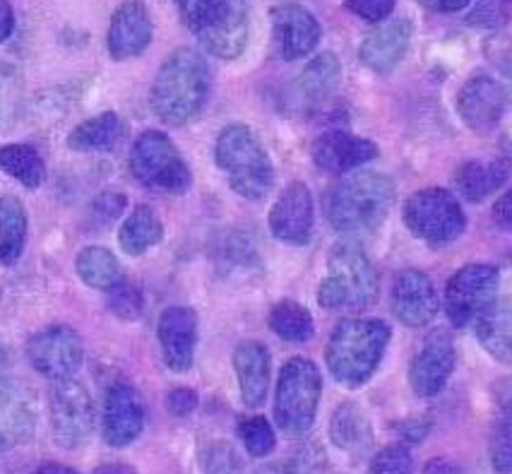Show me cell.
Segmentation results:
<instances>
[{"label": "cell", "mask_w": 512, "mask_h": 474, "mask_svg": "<svg viewBox=\"0 0 512 474\" xmlns=\"http://www.w3.org/2000/svg\"><path fill=\"white\" fill-rule=\"evenodd\" d=\"M210 65L195 49H178L166 58L152 85V111L166 126H186L200 114L210 94Z\"/></svg>", "instance_id": "1"}, {"label": "cell", "mask_w": 512, "mask_h": 474, "mask_svg": "<svg viewBox=\"0 0 512 474\" xmlns=\"http://www.w3.org/2000/svg\"><path fill=\"white\" fill-rule=\"evenodd\" d=\"M395 181L378 171L356 174L339 181L325 195V217L339 234H371L385 222L395 203Z\"/></svg>", "instance_id": "2"}, {"label": "cell", "mask_w": 512, "mask_h": 474, "mask_svg": "<svg viewBox=\"0 0 512 474\" xmlns=\"http://www.w3.org/2000/svg\"><path fill=\"white\" fill-rule=\"evenodd\" d=\"M390 342V328L383 321H342L332 330L325 347L327 369L347 388L371 381Z\"/></svg>", "instance_id": "3"}, {"label": "cell", "mask_w": 512, "mask_h": 474, "mask_svg": "<svg viewBox=\"0 0 512 474\" xmlns=\"http://www.w3.org/2000/svg\"><path fill=\"white\" fill-rule=\"evenodd\" d=\"M214 159L229 179V186L248 200L265 198L275 183L270 154L246 123H231L219 133Z\"/></svg>", "instance_id": "4"}, {"label": "cell", "mask_w": 512, "mask_h": 474, "mask_svg": "<svg viewBox=\"0 0 512 474\" xmlns=\"http://www.w3.org/2000/svg\"><path fill=\"white\" fill-rule=\"evenodd\" d=\"M378 296L371 260L354 241H339L327 256V277L320 284V306L330 311H363Z\"/></svg>", "instance_id": "5"}, {"label": "cell", "mask_w": 512, "mask_h": 474, "mask_svg": "<svg viewBox=\"0 0 512 474\" xmlns=\"http://www.w3.org/2000/svg\"><path fill=\"white\" fill-rule=\"evenodd\" d=\"M320 371L308 359H289L279 373L275 395V419L279 431L299 438L311 429L320 402Z\"/></svg>", "instance_id": "6"}, {"label": "cell", "mask_w": 512, "mask_h": 474, "mask_svg": "<svg viewBox=\"0 0 512 474\" xmlns=\"http://www.w3.org/2000/svg\"><path fill=\"white\" fill-rule=\"evenodd\" d=\"M130 174L142 186L166 193H186L193 183L186 159L162 130H145L130 150Z\"/></svg>", "instance_id": "7"}, {"label": "cell", "mask_w": 512, "mask_h": 474, "mask_svg": "<svg viewBox=\"0 0 512 474\" xmlns=\"http://www.w3.org/2000/svg\"><path fill=\"white\" fill-rule=\"evenodd\" d=\"M402 217L416 239L431 246L452 244L455 239H460L464 224H467L460 203L443 188H424V191L414 193L404 203Z\"/></svg>", "instance_id": "8"}, {"label": "cell", "mask_w": 512, "mask_h": 474, "mask_svg": "<svg viewBox=\"0 0 512 474\" xmlns=\"http://www.w3.org/2000/svg\"><path fill=\"white\" fill-rule=\"evenodd\" d=\"M51 431L56 446L80 450L94 431V402L82 383L65 378L51 390Z\"/></svg>", "instance_id": "9"}, {"label": "cell", "mask_w": 512, "mask_h": 474, "mask_svg": "<svg viewBox=\"0 0 512 474\" xmlns=\"http://www.w3.org/2000/svg\"><path fill=\"white\" fill-rule=\"evenodd\" d=\"M500 275L493 265H464L452 275L445 287V313L455 328H467L479 321L493 301L498 299Z\"/></svg>", "instance_id": "10"}, {"label": "cell", "mask_w": 512, "mask_h": 474, "mask_svg": "<svg viewBox=\"0 0 512 474\" xmlns=\"http://www.w3.org/2000/svg\"><path fill=\"white\" fill-rule=\"evenodd\" d=\"M27 357L44 378L65 381V378H73V373L80 371L82 359H85V347H82L80 335L73 328L53 325V328H46L29 337Z\"/></svg>", "instance_id": "11"}, {"label": "cell", "mask_w": 512, "mask_h": 474, "mask_svg": "<svg viewBox=\"0 0 512 474\" xmlns=\"http://www.w3.org/2000/svg\"><path fill=\"white\" fill-rule=\"evenodd\" d=\"M39 402L34 388L20 378H0V453L32 438L37 429Z\"/></svg>", "instance_id": "12"}, {"label": "cell", "mask_w": 512, "mask_h": 474, "mask_svg": "<svg viewBox=\"0 0 512 474\" xmlns=\"http://www.w3.org/2000/svg\"><path fill=\"white\" fill-rule=\"evenodd\" d=\"M272 44L284 61H301L313 53L320 41V22L299 3H284L272 8Z\"/></svg>", "instance_id": "13"}, {"label": "cell", "mask_w": 512, "mask_h": 474, "mask_svg": "<svg viewBox=\"0 0 512 474\" xmlns=\"http://www.w3.org/2000/svg\"><path fill=\"white\" fill-rule=\"evenodd\" d=\"M313 195L308 191L306 183L294 181L284 188L277 203L272 205L270 231L275 239L289 246H303L311 241L313 234Z\"/></svg>", "instance_id": "14"}, {"label": "cell", "mask_w": 512, "mask_h": 474, "mask_svg": "<svg viewBox=\"0 0 512 474\" xmlns=\"http://www.w3.org/2000/svg\"><path fill=\"white\" fill-rule=\"evenodd\" d=\"M104 441L113 448L130 446L145 429V405L130 383H113L104 398Z\"/></svg>", "instance_id": "15"}, {"label": "cell", "mask_w": 512, "mask_h": 474, "mask_svg": "<svg viewBox=\"0 0 512 474\" xmlns=\"http://www.w3.org/2000/svg\"><path fill=\"white\" fill-rule=\"evenodd\" d=\"M508 94L496 80L486 75H476L457 94V114L464 126L474 133L486 135L498 128L500 118L505 114Z\"/></svg>", "instance_id": "16"}, {"label": "cell", "mask_w": 512, "mask_h": 474, "mask_svg": "<svg viewBox=\"0 0 512 474\" xmlns=\"http://www.w3.org/2000/svg\"><path fill=\"white\" fill-rule=\"evenodd\" d=\"M154 25L147 5L142 0H125L111 15L106 46L113 61H130L152 44Z\"/></svg>", "instance_id": "17"}, {"label": "cell", "mask_w": 512, "mask_h": 474, "mask_svg": "<svg viewBox=\"0 0 512 474\" xmlns=\"http://www.w3.org/2000/svg\"><path fill=\"white\" fill-rule=\"evenodd\" d=\"M440 299L431 277L421 270H402L392 287V311L407 328H424L436 318Z\"/></svg>", "instance_id": "18"}, {"label": "cell", "mask_w": 512, "mask_h": 474, "mask_svg": "<svg viewBox=\"0 0 512 474\" xmlns=\"http://www.w3.org/2000/svg\"><path fill=\"white\" fill-rule=\"evenodd\" d=\"M159 345H162L164 364L174 373L190 371L198 347V316L193 308H166L157 325Z\"/></svg>", "instance_id": "19"}, {"label": "cell", "mask_w": 512, "mask_h": 474, "mask_svg": "<svg viewBox=\"0 0 512 474\" xmlns=\"http://www.w3.org/2000/svg\"><path fill=\"white\" fill-rule=\"evenodd\" d=\"M250 37V17L246 0H224L222 10L214 17V22L205 32L200 34L198 41L205 46L207 53L224 58H238L246 51Z\"/></svg>", "instance_id": "20"}, {"label": "cell", "mask_w": 512, "mask_h": 474, "mask_svg": "<svg viewBox=\"0 0 512 474\" xmlns=\"http://www.w3.org/2000/svg\"><path fill=\"white\" fill-rule=\"evenodd\" d=\"M455 369V347L440 333L431 337L409 366V385L419 398H436L450 381Z\"/></svg>", "instance_id": "21"}, {"label": "cell", "mask_w": 512, "mask_h": 474, "mask_svg": "<svg viewBox=\"0 0 512 474\" xmlns=\"http://www.w3.org/2000/svg\"><path fill=\"white\" fill-rule=\"evenodd\" d=\"M414 37V25L409 20H392L385 25L375 27L366 39L361 41V61L373 73L388 75L402 58L407 56L409 44Z\"/></svg>", "instance_id": "22"}, {"label": "cell", "mask_w": 512, "mask_h": 474, "mask_svg": "<svg viewBox=\"0 0 512 474\" xmlns=\"http://www.w3.org/2000/svg\"><path fill=\"white\" fill-rule=\"evenodd\" d=\"M378 157L375 142L356 135L344 133V130H327L313 145V159L327 174H347V171L361 167Z\"/></svg>", "instance_id": "23"}, {"label": "cell", "mask_w": 512, "mask_h": 474, "mask_svg": "<svg viewBox=\"0 0 512 474\" xmlns=\"http://www.w3.org/2000/svg\"><path fill=\"white\" fill-rule=\"evenodd\" d=\"M270 349L263 342H241L234 352V369L241 385V398L250 410L263 407L270 390Z\"/></svg>", "instance_id": "24"}, {"label": "cell", "mask_w": 512, "mask_h": 474, "mask_svg": "<svg viewBox=\"0 0 512 474\" xmlns=\"http://www.w3.org/2000/svg\"><path fill=\"white\" fill-rule=\"evenodd\" d=\"M512 162L505 157L491 159V162H481V159H469L460 164L455 171L457 191H460L469 203H484L488 195H493L510 179Z\"/></svg>", "instance_id": "25"}, {"label": "cell", "mask_w": 512, "mask_h": 474, "mask_svg": "<svg viewBox=\"0 0 512 474\" xmlns=\"http://www.w3.org/2000/svg\"><path fill=\"white\" fill-rule=\"evenodd\" d=\"M481 347L500 364H512V296H498L476 321Z\"/></svg>", "instance_id": "26"}, {"label": "cell", "mask_w": 512, "mask_h": 474, "mask_svg": "<svg viewBox=\"0 0 512 474\" xmlns=\"http://www.w3.org/2000/svg\"><path fill=\"white\" fill-rule=\"evenodd\" d=\"M125 135H128V128H125L123 118L113 111H106V114L87 118L70 130L68 147L75 152H104L123 142Z\"/></svg>", "instance_id": "27"}, {"label": "cell", "mask_w": 512, "mask_h": 474, "mask_svg": "<svg viewBox=\"0 0 512 474\" xmlns=\"http://www.w3.org/2000/svg\"><path fill=\"white\" fill-rule=\"evenodd\" d=\"M162 239H164L162 219H159L157 212L147 205L135 207V210L130 212V217L121 224V231H118V244H121L123 251L133 258L147 253Z\"/></svg>", "instance_id": "28"}, {"label": "cell", "mask_w": 512, "mask_h": 474, "mask_svg": "<svg viewBox=\"0 0 512 474\" xmlns=\"http://www.w3.org/2000/svg\"><path fill=\"white\" fill-rule=\"evenodd\" d=\"M75 270L87 287L104 289V292H111L113 287L125 282L123 265L118 263V258L104 246L82 248L80 256L75 260Z\"/></svg>", "instance_id": "29"}, {"label": "cell", "mask_w": 512, "mask_h": 474, "mask_svg": "<svg viewBox=\"0 0 512 474\" xmlns=\"http://www.w3.org/2000/svg\"><path fill=\"white\" fill-rule=\"evenodd\" d=\"M339 80H342V65L335 53H320L303 68L299 77V92L308 104H323L337 92Z\"/></svg>", "instance_id": "30"}, {"label": "cell", "mask_w": 512, "mask_h": 474, "mask_svg": "<svg viewBox=\"0 0 512 474\" xmlns=\"http://www.w3.org/2000/svg\"><path fill=\"white\" fill-rule=\"evenodd\" d=\"M330 436L337 448L347 450V453H361V450H366L373 441L371 422H368L359 405L344 402V405H339L335 414H332Z\"/></svg>", "instance_id": "31"}, {"label": "cell", "mask_w": 512, "mask_h": 474, "mask_svg": "<svg viewBox=\"0 0 512 474\" xmlns=\"http://www.w3.org/2000/svg\"><path fill=\"white\" fill-rule=\"evenodd\" d=\"M27 210L13 195L0 198V265H13L25 251Z\"/></svg>", "instance_id": "32"}, {"label": "cell", "mask_w": 512, "mask_h": 474, "mask_svg": "<svg viewBox=\"0 0 512 474\" xmlns=\"http://www.w3.org/2000/svg\"><path fill=\"white\" fill-rule=\"evenodd\" d=\"M0 169L25 188H39L46 181V164L37 147L5 145L0 147Z\"/></svg>", "instance_id": "33"}, {"label": "cell", "mask_w": 512, "mask_h": 474, "mask_svg": "<svg viewBox=\"0 0 512 474\" xmlns=\"http://www.w3.org/2000/svg\"><path fill=\"white\" fill-rule=\"evenodd\" d=\"M272 333L287 342H308L315 333L313 316L306 306L296 301H279L270 311Z\"/></svg>", "instance_id": "34"}, {"label": "cell", "mask_w": 512, "mask_h": 474, "mask_svg": "<svg viewBox=\"0 0 512 474\" xmlns=\"http://www.w3.org/2000/svg\"><path fill=\"white\" fill-rule=\"evenodd\" d=\"M22 109V73L10 61H0V135L15 128Z\"/></svg>", "instance_id": "35"}, {"label": "cell", "mask_w": 512, "mask_h": 474, "mask_svg": "<svg viewBox=\"0 0 512 474\" xmlns=\"http://www.w3.org/2000/svg\"><path fill=\"white\" fill-rule=\"evenodd\" d=\"M238 434L243 438V446L253 458H265L277 446L275 429L265 417H248L238 424Z\"/></svg>", "instance_id": "36"}, {"label": "cell", "mask_w": 512, "mask_h": 474, "mask_svg": "<svg viewBox=\"0 0 512 474\" xmlns=\"http://www.w3.org/2000/svg\"><path fill=\"white\" fill-rule=\"evenodd\" d=\"M491 434V462L498 474H512V410H498Z\"/></svg>", "instance_id": "37"}, {"label": "cell", "mask_w": 512, "mask_h": 474, "mask_svg": "<svg viewBox=\"0 0 512 474\" xmlns=\"http://www.w3.org/2000/svg\"><path fill=\"white\" fill-rule=\"evenodd\" d=\"M512 20V0H474L467 25L476 29H503Z\"/></svg>", "instance_id": "38"}, {"label": "cell", "mask_w": 512, "mask_h": 474, "mask_svg": "<svg viewBox=\"0 0 512 474\" xmlns=\"http://www.w3.org/2000/svg\"><path fill=\"white\" fill-rule=\"evenodd\" d=\"M174 3L183 25H186L195 37H200V34L212 25V20L217 17L224 0H174Z\"/></svg>", "instance_id": "39"}, {"label": "cell", "mask_w": 512, "mask_h": 474, "mask_svg": "<svg viewBox=\"0 0 512 474\" xmlns=\"http://www.w3.org/2000/svg\"><path fill=\"white\" fill-rule=\"evenodd\" d=\"M202 470H205V474H246V465H243L241 455L231 443L217 441L205 450Z\"/></svg>", "instance_id": "40"}, {"label": "cell", "mask_w": 512, "mask_h": 474, "mask_svg": "<svg viewBox=\"0 0 512 474\" xmlns=\"http://www.w3.org/2000/svg\"><path fill=\"white\" fill-rule=\"evenodd\" d=\"M325 467L327 458L323 446L315 441H308L301 443V446L289 455L287 462L282 465V470L287 474H325Z\"/></svg>", "instance_id": "41"}, {"label": "cell", "mask_w": 512, "mask_h": 474, "mask_svg": "<svg viewBox=\"0 0 512 474\" xmlns=\"http://www.w3.org/2000/svg\"><path fill=\"white\" fill-rule=\"evenodd\" d=\"M219 263L226 270H253L258 265V253L243 234H231L219 251Z\"/></svg>", "instance_id": "42"}, {"label": "cell", "mask_w": 512, "mask_h": 474, "mask_svg": "<svg viewBox=\"0 0 512 474\" xmlns=\"http://www.w3.org/2000/svg\"><path fill=\"white\" fill-rule=\"evenodd\" d=\"M109 308L123 321H138L142 316V308H145V299H142L138 287L121 282L109 292Z\"/></svg>", "instance_id": "43"}, {"label": "cell", "mask_w": 512, "mask_h": 474, "mask_svg": "<svg viewBox=\"0 0 512 474\" xmlns=\"http://www.w3.org/2000/svg\"><path fill=\"white\" fill-rule=\"evenodd\" d=\"M371 474H414V460L404 446H388L373 458Z\"/></svg>", "instance_id": "44"}, {"label": "cell", "mask_w": 512, "mask_h": 474, "mask_svg": "<svg viewBox=\"0 0 512 474\" xmlns=\"http://www.w3.org/2000/svg\"><path fill=\"white\" fill-rule=\"evenodd\" d=\"M125 210V195L116 191H106L94 198L92 203V217L97 224H111L118 219Z\"/></svg>", "instance_id": "45"}, {"label": "cell", "mask_w": 512, "mask_h": 474, "mask_svg": "<svg viewBox=\"0 0 512 474\" xmlns=\"http://www.w3.org/2000/svg\"><path fill=\"white\" fill-rule=\"evenodd\" d=\"M395 3L397 0H347V10L349 13L359 15L361 20L366 22H383L385 17L392 15V10H395Z\"/></svg>", "instance_id": "46"}, {"label": "cell", "mask_w": 512, "mask_h": 474, "mask_svg": "<svg viewBox=\"0 0 512 474\" xmlns=\"http://www.w3.org/2000/svg\"><path fill=\"white\" fill-rule=\"evenodd\" d=\"M166 407H169V412L176 414V417H188V414L195 412V407H198V395L190 388H176L171 390L169 398H166Z\"/></svg>", "instance_id": "47"}, {"label": "cell", "mask_w": 512, "mask_h": 474, "mask_svg": "<svg viewBox=\"0 0 512 474\" xmlns=\"http://www.w3.org/2000/svg\"><path fill=\"white\" fill-rule=\"evenodd\" d=\"M493 222L498 229L512 231V188L493 203Z\"/></svg>", "instance_id": "48"}, {"label": "cell", "mask_w": 512, "mask_h": 474, "mask_svg": "<svg viewBox=\"0 0 512 474\" xmlns=\"http://www.w3.org/2000/svg\"><path fill=\"white\" fill-rule=\"evenodd\" d=\"M493 400L498 410H512V376L493 383Z\"/></svg>", "instance_id": "49"}, {"label": "cell", "mask_w": 512, "mask_h": 474, "mask_svg": "<svg viewBox=\"0 0 512 474\" xmlns=\"http://www.w3.org/2000/svg\"><path fill=\"white\" fill-rule=\"evenodd\" d=\"M13 29H15L13 5H10V0H0V44L10 39Z\"/></svg>", "instance_id": "50"}, {"label": "cell", "mask_w": 512, "mask_h": 474, "mask_svg": "<svg viewBox=\"0 0 512 474\" xmlns=\"http://www.w3.org/2000/svg\"><path fill=\"white\" fill-rule=\"evenodd\" d=\"M419 3L428 10H436V13H460V10L469 8L472 0H419Z\"/></svg>", "instance_id": "51"}, {"label": "cell", "mask_w": 512, "mask_h": 474, "mask_svg": "<svg viewBox=\"0 0 512 474\" xmlns=\"http://www.w3.org/2000/svg\"><path fill=\"white\" fill-rule=\"evenodd\" d=\"M426 474H462V470L457 465H452V462H448V460L436 458V460H431L426 465Z\"/></svg>", "instance_id": "52"}, {"label": "cell", "mask_w": 512, "mask_h": 474, "mask_svg": "<svg viewBox=\"0 0 512 474\" xmlns=\"http://www.w3.org/2000/svg\"><path fill=\"white\" fill-rule=\"evenodd\" d=\"M94 474H138L130 465L125 462H106V465H99Z\"/></svg>", "instance_id": "53"}, {"label": "cell", "mask_w": 512, "mask_h": 474, "mask_svg": "<svg viewBox=\"0 0 512 474\" xmlns=\"http://www.w3.org/2000/svg\"><path fill=\"white\" fill-rule=\"evenodd\" d=\"M34 474H77V472L73 470V467H68V465H58V462H46V465H41Z\"/></svg>", "instance_id": "54"}, {"label": "cell", "mask_w": 512, "mask_h": 474, "mask_svg": "<svg viewBox=\"0 0 512 474\" xmlns=\"http://www.w3.org/2000/svg\"><path fill=\"white\" fill-rule=\"evenodd\" d=\"M258 474H287V472H284L279 465H270V467H263Z\"/></svg>", "instance_id": "55"}]
</instances>
